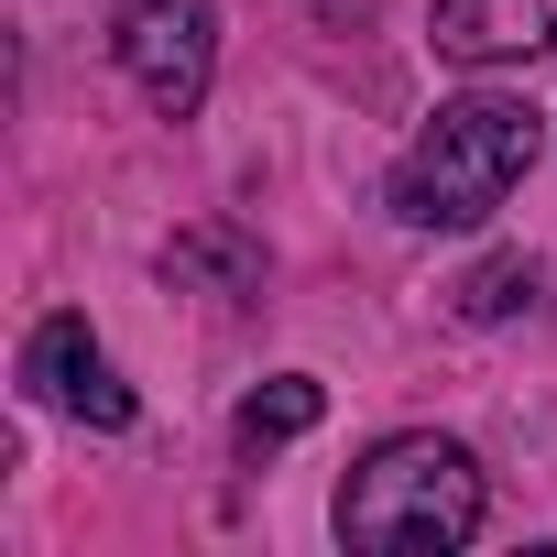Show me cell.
Returning <instances> with one entry per match:
<instances>
[{
    "instance_id": "obj_1",
    "label": "cell",
    "mask_w": 557,
    "mask_h": 557,
    "mask_svg": "<svg viewBox=\"0 0 557 557\" xmlns=\"http://www.w3.org/2000/svg\"><path fill=\"white\" fill-rule=\"evenodd\" d=\"M535 153H546V110L524 99V88H459V99H437L426 110V132L394 153V175H383V208L405 219V230H481L524 175H535Z\"/></svg>"
},
{
    "instance_id": "obj_4",
    "label": "cell",
    "mask_w": 557,
    "mask_h": 557,
    "mask_svg": "<svg viewBox=\"0 0 557 557\" xmlns=\"http://www.w3.org/2000/svg\"><path fill=\"white\" fill-rule=\"evenodd\" d=\"M23 394L45 405V416H66V426H99V437H121L143 405H132V383H121V361L99 350V329L66 307V318H45L34 339H23Z\"/></svg>"
},
{
    "instance_id": "obj_3",
    "label": "cell",
    "mask_w": 557,
    "mask_h": 557,
    "mask_svg": "<svg viewBox=\"0 0 557 557\" xmlns=\"http://www.w3.org/2000/svg\"><path fill=\"white\" fill-rule=\"evenodd\" d=\"M110 55L143 88V110L197 121L219 77V0H110Z\"/></svg>"
},
{
    "instance_id": "obj_7",
    "label": "cell",
    "mask_w": 557,
    "mask_h": 557,
    "mask_svg": "<svg viewBox=\"0 0 557 557\" xmlns=\"http://www.w3.org/2000/svg\"><path fill=\"white\" fill-rule=\"evenodd\" d=\"M535 285H546V273L503 251V262H481V273H470V285H459V318H470V329H503L513 307H535Z\"/></svg>"
},
{
    "instance_id": "obj_6",
    "label": "cell",
    "mask_w": 557,
    "mask_h": 557,
    "mask_svg": "<svg viewBox=\"0 0 557 557\" xmlns=\"http://www.w3.org/2000/svg\"><path fill=\"white\" fill-rule=\"evenodd\" d=\"M318 416H329V383H318V372H273V383H251V394H240L230 437H240V459H273V448H296Z\"/></svg>"
},
{
    "instance_id": "obj_5",
    "label": "cell",
    "mask_w": 557,
    "mask_h": 557,
    "mask_svg": "<svg viewBox=\"0 0 557 557\" xmlns=\"http://www.w3.org/2000/svg\"><path fill=\"white\" fill-rule=\"evenodd\" d=\"M426 45L448 66H524V55L557 45V0H437Z\"/></svg>"
},
{
    "instance_id": "obj_2",
    "label": "cell",
    "mask_w": 557,
    "mask_h": 557,
    "mask_svg": "<svg viewBox=\"0 0 557 557\" xmlns=\"http://www.w3.org/2000/svg\"><path fill=\"white\" fill-rule=\"evenodd\" d=\"M481 513H492L481 459L459 437H437V426H405V437L361 448V470L329 503V535L350 557H459L481 535Z\"/></svg>"
}]
</instances>
